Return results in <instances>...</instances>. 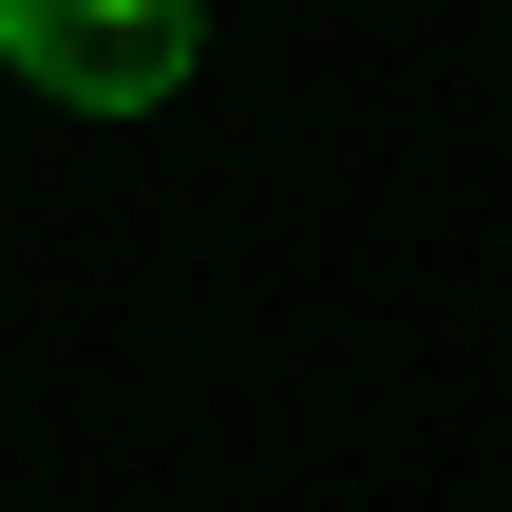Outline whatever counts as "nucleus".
Listing matches in <instances>:
<instances>
[{
    "mask_svg": "<svg viewBox=\"0 0 512 512\" xmlns=\"http://www.w3.org/2000/svg\"><path fill=\"white\" fill-rule=\"evenodd\" d=\"M0 57L57 114H152L190 76V0H0Z\"/></svg>",
    "mask_w": 512,
    "mask_h": 512,
    "instance_id": "f257e3e1",
    "label": "nucleus"
}]
</instances>
